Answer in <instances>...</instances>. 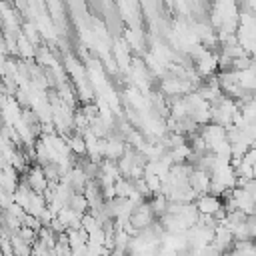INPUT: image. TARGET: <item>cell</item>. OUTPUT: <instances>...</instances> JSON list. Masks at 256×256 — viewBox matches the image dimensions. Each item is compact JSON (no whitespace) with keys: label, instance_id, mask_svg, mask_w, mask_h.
<instances>
[{"label":"cell","instance_id":"1","mask_svg":"<svg viewBox=\"0 0 256 256\" xmlns=\"http://www.w3.org/2000/svg\"><path fill=\"white\" fill-rule=\"evenodd\" d=\"M24 178H26V182H28V186H30V190H32L34 194H42V192L46 190V186H48V180L44 178L42 168H40L38 164H36L34 168H30Z\"/></svg>","mask_w":256,"mask_h":256},{"label":"cell","instance_id":"2","mask_svg":"<svg viewBox=\"0 0 256 256\" xmlns=\"http://www.w3.org/2000/svg\"><path fill=\"white\" fill-rule=\"evenodd\" d=\"M194 206H196L198 214H210V216H212V214L222 206V202H220V198H214V196H210V194H204V196H198V198H196Z\"/></svg>","mask_w":256,"mask_h":256},{"label":"cell","instance_id":"3","mask_svg":"<svg viewBox=\"0 0 256 256\" xmlns=\"http://www.w3.org/2000/svg\"><path fill=\"white\" fill-rule=\"evenodd\" d=\"M68 208H70L72 212H76V214L84 216V214L88 212V202H86L84 194H74V196L70 198V204H68Z\"/></svg>","mask_w":256,"mask_h":256},{"label":"cell","instance_id":"4","mask_svg":"<svg viewBox=\"0 0 256 256\" xmlns=\"http://www.w3.org/2000/svg\"><path fill=\"white\" fill-rule=\"evenodd\" d=\"M68 148L74 152V154H86V148H84V140H82V136L80 134H72L70 138H68Z\"/></svg>","mask_w":256,"mask_h":256},{"label":"cell","instance_id":"5","mask_svg":"<svg viewBox=\"0 0 256 256\" xmlns=\"http://www.w3.org/2000/svg\"><path fill=\"white\" fill-rule=\"evenodd\" d=\"M16 234H18V236H20V238H22V240L28 244V246H32V244L36 242V232H34V230H30V228H24V226H20Z\"/></svg>","mask_w":256,"mask_h":256}]
</instances>
